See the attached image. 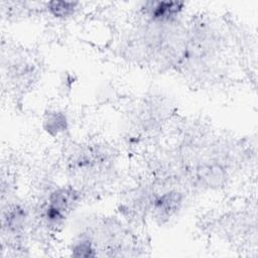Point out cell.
I'll list each match as a JSON object with an SVG mask.
<instances>
[{"instance_id":"obj_2","label":"cell","mask_w":258,"mask_h":258,"mask_svg":"<svg viewBox=\"0 0 258 258\" xmlns=\"http://www.w3.org/2000/svg\"><path fill=\"white\" fill-rule=\"evenodd\" d=\"M182 8V2L152 1L145 3L146 14L155 22L171 21L181 12Z\"/></svg>"},{"instance_id":"obj_1","label":"cell","mask_w":258,"mask_h":258,"mask_svg":"<svg viewBox=\"0 0 258 258\" xmlns=\"http://www.w3.org/2000/svg\"><path fill=\"white\" fill-rule=\"evenodd\" d=\"M80 201V194L72 186L59 187L53 190L43 209V218L50 226L60 225L67 215L76 208Z\"/></svg>"},{"instance_id":"obj_6","label":"cell","mask_w":258,"mask_h":258,"mask_svg":"<svg viewBox=\"0 0 258 258\" xmlns=\"http://www.w3.org/2000/svg\"><path fill=\"white\" fill-rule=\"evenodd\" d=\"M45 128L50 134H57L66 129L67 121L66 117L61 113H51L47 116L45 120Z\"/></svg>"},{"instance_id":"obj_5","label":"cell","mask_w":258,"mask_h":258,"mask_svg":"<svg viewBox=\"0 0 258 258\" xmlns=\"http://www.w3.org/2000/svg\"><path fill=\"white\" fill-rule=\"evenodd\" d=\"M77 2H67V1H50L46 3V8L48 12L56 18H67L72 16L76 9Z\"/></svg>"},{"instance_id":"obj_4","label":"cell","mask_w":258,"mask_h":258,"mask_svg":"<svg viewBox=\"0 0 258 258\" xmlns=\"http://www.w3.org/2000/svg\"><path fill=\"white\" fill-rule=\"evenodd\" d=\"M26 212L20 206H12L3 215V227L10 232H17L26 223Z\"/></svg>"},{"instance_id":"obj_3","label":"cell","mask_w":258,"mask_h":258,"mask_svg":"<svg viewBox=\"0 0 258 258\" xmlns=\"http://www.w3.org/2000/svg\"><path fill=\"white\" fill-rule=\"evenodd\" d=\"M182 204V196L176 190L162 194L154 200L152 205L155 216L159 219H168L173 216Z\"/></svg>"}]
</instances>
